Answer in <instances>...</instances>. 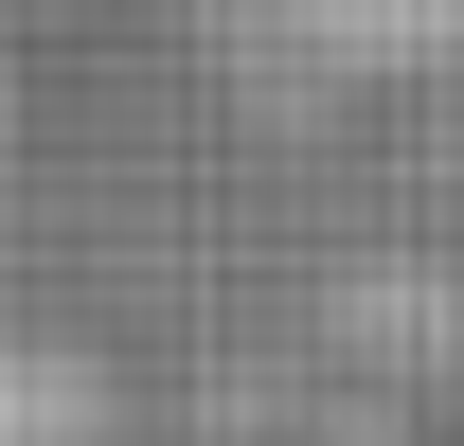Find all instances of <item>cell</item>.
<instances>
[{
  "label": "cell",
  "mask_w": 464,
  "mask_h": 446,
  "mask_svg": "<svg viewBox=\"0 0 464 446\" xmlns=\"http://www.w3.org/2000/svg\"><path fill=\"white\" fill-rule=\"evenodd\" d=\"M268 54H304V72H429V54H464V0H232Z\"/></svg>",
  "instance_id": "obj_1"
}]
</instances>
